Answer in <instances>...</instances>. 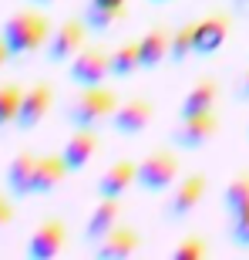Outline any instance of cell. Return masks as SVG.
Masks as SVG:
<instances>
[{
    "label": "cell",
    "mask_w": 249,
    "mask_h": 260,
    "mask_svg": "<svg viewBox=\"0 0 249 260\" xmlns=\"http://www.w3.org/2000/svg\"><path fill=\"white\" fill-rule=\"evenodd\" d=\"M0 38L7 44L10 54H34L37 48H44L51 41V24L48 17L40 14V10H17V14H10L4 30H0Z\"/></svg>",
    "instance_id": "cell-1"
},
{
    "label": "cell",
    "mask_w": 249,
    "mask_h": 260,
    "mask_svg": "<svg viewBox=\"0 0 249 260\" xmlns=\"http://www.w3.org/2000/svg\"><path fill=\"white\" fill-rule=\"evenodd\" d=\"M118 105H121V102H118V95L111 88L91 85V88H81V95L74 98V105L67 108V118H71V125H77V128H95V125H101V122H111Z\"/></svg>",
    "instance_id": "cell-2"
},
{
    "label": "cell",
    "mask_w": 249,
    "mask_h": 260,
    "mask_svg": "<svg viewBox=\"0 0 249 260\" xmlns=\"http://www.w3.org/2000/svg\"><path fill=\"white\" fill-rule=\"evenodd\" d=\"M179 179V155L172 149H155L138 162V186L145 193H165Z\"/></svg>",
    "instance_id": "cell-3"
},
{
    "label": "cell",
    "mask_w": 249,
    "mask_h": 260,
    "mask_svg": "<svg viewBox=\"0 0 249 260\" xmlns=\"http://www.w3.org/2000/svg\"><path fill=\"white\" fill-rule=\"evenodd\" d=\"M71 81L81 88H91V85H105V78L111 75V54L101 48H81L71 58Z\"/></svg>",
    "instance_id": "cell-4"
},
{
    "label": "cell",
    "mask_w": 249,
    "mask_h": 260,
    "mask_svg": "<svg viewBox=\"0 0 249 260\" xmlns=\"http://www.w3.org/2000/svg\"><path fill=\"white\" fill-rule=\"evenodd\" d=\"M202 196H205V176L202 173H192V176H185V179H175L172 193H169V200H165V206H162L165 220H182V216H189V213L202 203Z\"/></svg>",
    "instance_id": "cell-5"
},
{
    "label": "cell",
    "mask_w": 249,
    "mask_h": 260,
    "mask_svg": "<svg viewBox=\"0 0 249 260\" xmlns=\"http://www.w3.org/2000/svg\"><path fill=\"white\" fill-rule=\"evenodd\" d=\"M54 105V88L48 81H37V85L24 88V98H20V108H17V122L14 125L20 132H30V128H37L44 122V115L51 112Z\"/></svg>",
    "instance_id": "cell-6"
},
{
    "label": "cell",
    "mask_w": 249,
    "mask_h": 260,
    "mask_svg": "<svg viewBox=\"0 0 249 260\" xmlns=\"http://www.w3.org/2000/svg\"><path fill=\"white\" fill-rule=\"evenodd\" d=\"M219 132V112H202V115L182 118L172 132V142L179 149H202L205 142H212Z\"/></svg>",
    "instance_id": "cell-7"
},
{
    "label": "cell",
    "mask_w": 249,
    "mask_h": 260,
    "mask_svg": "<svg viewBox=\"0 0 249 260\" xmlns=\"http://www.w3.org/2000/svg\"><path fill=\"white\" fill-rule=\"evenodd\" d=\"M232 30V17L229 14H209V17L195 20V54L199 58H209L229 41Z\"/></svg>",
    "instance_id": "cell-8"
},
{
    "label": "cell",
    "mask_w": 249,
    "mask_h": 260,
    "mask_svg": "<svg viewBox=\"0 0 249 260\" xmlns=\"http://www.w3.org/2000/svg\"><path fill=\"white\" fill-rule=\"evenodd\" d=\"M85 38H88V24L85 20H64L48 41V58L58 64V61H71L77 51L85 48Z\"/></svg>",
    "instance_id": "cell-9"
},
{
    "label": "cell",
    "mask_w": 249,
    "mask_h": 260,
    "mask_svg": "<svg viewBox=\"0 0 249 260\" xmlns=\"http://www.w3.org/2000/svg\"><path fill=\"white\" fill-rule=\"evenodd\" d=\"M67 243V226L61 220H44L27 240V257L30 260H51L64 250Z\"/></svg>",
    "instance_id": "cell-10"
},
{
    "label": "cell",
    "mask_w": 249,
    "mask_h": 260,
    "mask_svg": "<svg viewBox=\"0 0 249 260\" xmlns=\"http://www.w3.org/2000/svg\"><path fill=\"white\" fill-rule=\"evenodd\" d=\"M155 108L148 98H132V102H121L115 108V115H111V128L118 135H138L148 122H152Z\"/></svg>",
    "instance_id": "cell-11"
},
{
    "label": "cell",
    "mask_w": 249,
    "mask_h": 260,
    "mask_svg": "<svg viewBox=\"0 0 249 260\" xmlns=\"http://www.w3.org/2000/svg\"><path fill=\"white\" fill-rule=\"evenodd\" d=\"M37 152H17L7 166V193L10 196H34V169H37Z\"/></svg>",
    "instance_id": "cell-12"
},
{
    "label": "cell",
    "mask_w": 249,
    "mask_h": 260,
    "mask_svg": "<svg viewBox=\"0 0 249 260\" xmlns=\"http://www.w3.org/2000/svg\"><path fill=\"white\" fill-rule=\"evenodd\" d=\"M138 247H142L138 230H132V226H115L105 240L98 243V257L101 260H128Z\"/></svg>",
    "instance_id": "cell-13"
},
{
    "label": "cell",
    "mask_w": 249,
    "mask_h": 260,
    "mask_svg": "<svg viewBox=\"0 0 249 260\" xmlns=\"http://www.w3.org/2000/svg\"><path fill=\"white\" fill-rule=\"evenodd\" d=\"M95 152H98V135H95V128H77L71 139L64 142V162H67V169L71 173H77V169H85L91 159H95Z\"/></svg>",
    "instance_id": "cell-14"
},
{
    "label": "cell",
    "mask_w": 249,
    "mask_h": 260,
    "mask_svg": "<svg viewBox=\"0 0 249 260\" xmlns=\"http://www.w3.org/2000/svg\"><path fill=\"white\" fill-rule=\"evenodd\" d=\"M138 183V166L128 162V159H118V162H111L105 169V176H101V183H98V193L101 196H121L128 193L132 186Z\"/></svg>",
    "instance_id": "cell-15"
},
{
    "label": "cell",
    "mask_w": 249,
    "mask_h": 260,
    "mask_svg": "<svg viewBox=\"0 0 249 260\" xmlns=\"http://www.w3.org/2000/svg\"><path fill=\"white\" fill-rule=\"evenodd\" d=\"M216 105H219V81L202 78V81H195L189 88V95L182 98V112L179 115L189 118V115H202V112H216Z\"/></svg>",
    "instance_id": "cell-16"
},
{
    "label": "cell",
    "mask_w": 249,
    "mask_h": 260,
    "mask_svg": "<svg viewBox=\"0 0 249 260\" xmlns=\"http://www.w3.org/2000/svg\"><path fill=\"white\" fill-rule=\"evenodd\" d=\"M67 173H71V169H67L64 155H40L37 169H34V196L54 193V189L67 179Z\"/></svg>",
    "instance_id": "cell-17"
},
{
    "label": "cell",
    "mask_w": 249,
    "mask_h": 260,
    "mask_svg": "<svg viewBox=\"0 0 249 260\" xmlns=\"http://www.w3.org/2000/svg\"><path fill=\"white\" fill-rule=\"evenodd\" d=\"M118 216H121V206H118V200L115 196H101V203L95 206V213L88 216V240H95V243H101L108 237V233L118 226Z\"/></svg>",
    "instance_id": "cell-18"
},
{
    "label": "cell",
    "mask_w": 249,
    "mask_h": 260,
    "mask_svg": "<svg viewBox=\"0 0 249 260\" xmlns=\"http://www.w3.org/2000/svg\"><path fill=\"white\" fill-rule=\"evenodd\" d=\"M124 7H128V0H88L85 7L88 30H108L124 14Z\"/></svg>",
    "instance_id": "cell-19"
},
{
    "label": "cell",
    "mask_w": 249,
    "mask_h": 260,
    "mask_svg": "<svg viewBox=\"0 0 249 260\" xmlns=\"http://www.w3.org/2000/svg\"><path fill=\"white\" fill-rule=\"evenodd\" d=\"M169 44H172V34L162 27L148 30L142 41H138V61L142 68H158L165 58H169Z\"/></svg>",
    "instance_id": "cell-20"
},
{
    "label": "cell",
    "mask_w": 249,
    "mask_h": 260,
    "mask_svg": "<svg viewBox=\"0 0 249 260\" xmlns=\"http://www.w3.org/2000/svg\"><path fill=\"white\" fill-rule=\"evenodd\" d=\"M138 68H142V61H138V41H128V44L111 51V75L115 78H128Z\"/></svg>",
    "instance_id": "cell-21"
},
{
    "label": "cell",
    "mask_w": 249,
    "mask_h": 260,
    "mask_svg": "<svg viewBox=\"0 0 249 260\" xmlns=\"http://www.w3.org/2000/svg\"><path fill=\"white\" fill-rule=\"evenodd\" d=\"M222 203H226V213H229V216H236V213L246 210L249 206V173H239L229 186H226Z\"/></svg>",
    "instance_id": "cell-22"
},
{
    "label": "cell",
    "mask_w": 249,
    "mask_h": 260,
    "mask_svg": "<svg viewBox=\"0 0 249 260\" xmlns=\"http://www.w3.org/2000/svg\"><path fill=\"white\" fill-rule=\"evenodd\" d=\"M20 98H24V88L20 85H0V128L17 122Z\"/></svg>",
    "instance_id": "cell-23"
},
{
    "label": "cell",
    "mask_w": 249,
    "mask_h": 260,
    "mask_svg": "<svg viewBox=\"0 0 249 260\" xmlns=\"http://www.w3.org/2000/svg\"><path fill=\"white\" fill-rule=\"evenodd\" d=\"M189 54H195V24H182L179 30H172V44H169L172 61H185Z\"/></svg>",
    "instance_id": "cell-24"
},
{
    "label": "cell",
    "mask_w": 249,
    "mask_h": 260,
    "mask_svg": "<svg viewBox=\"0 0 249 260\" xmlns=\"http://www.w3.org/2000/svg\"><path fill=\"white\" fill-rule=\"evenodd\" d=\"M172 257L175 260H202L205 257V240H202V237H185V240L175 247Z\"/></svg>",
    "instance_id": "cell-25"
},
{
    "label": "cell",
    "mask_w": 249,
    "mask_h": 260,
    "mask_svg": "<svg viewBox=\"0 0 249 260\" xmlns=\"http://www.w3.org/2000/svg\"><path fill=\"white\" fill-rule=\"evenodd\" d=\"M232 220V243H236V247H249V206L242 213H236V216H229Z\"/></svg>",
    "instance_id": "cell-26"
},
{
    "label": "cell",
    "mask_w": 249,
    "mask_h": 260,
    "mask_svg": "<svg viewBox=\"0 0 249 260\" xmlns=\"http://www.w3.org/2000/svg\"><path fill=\"white\" fill-rule=\"evenodd\" d=\"M10 223H14V203H10V196L0 193V230L10 226Z\"/></svg>",
    "instance_id": "cell-27"
},
{
    "label": "cell",
    "mask_w": 249,
    "mask_h": 260,
    "mask_svg": "<svg viewBox=\"0 0 249 260\" xmlns=\"http://www.w3.org/2000/svg\"><path fill=\"white\" fill-rule=\"evenodd\" d=\"M239 98L249 102V68H246V78H242V85H239Z\"/></svg>",
    "instance_id": "cell-28"
},
{
    "label": "cell",
    "mask_w": 249,
    "mask_h": 260,
    "mask_svg": "<svg viewBox=\"0 0 249 260\" xmlns=\"http://www.w3.org/2000/svg\"><path fill=\"white\" fill-rule=\"evenodd\" d=\"M7 58H10V51H7V44H4V38H0V68L7 64Z\"/></svg>",
    "instance_id": "cell-29"
},
{
    "label": "cell",
    "mask_w": 249,
    "mask_h": 260,
    "mask_svg": "<svg viewBox=\"0 0 249 260\" xmlns=\"http://www.w3.org/2000/svg\"><path fill=\"white\" fill-rule=\"evenodd\" d=\"M34 7H48V4H54V0H30Z\"/></svg>",
    "instance_id": "cell-30"
},
{
    "label": "cell",
    "mask_w": 249,
    "mask_h": 260,
    "mask_svg": "<svg viewBox=\"0 0 249 260\" xmlns=\"http://www.w3.org/2000/svg\"><path fill=\"white\" fill-rule=\"evenodd\" d=\"M236 4H239V7H242V10H249V0H236Z\"/></svg>",
    "instance_id": "cell-31"
},
{
    "label": "cell",
    "mask_w": 249,
    "mask_h": 260,
    "mask_svg": "<svg viewBox=\"0 0 249 260\" xmlns=\"http://www.w3.org/2000/svg\"><path fill=\"white\" fill-rule=\"evenodd\" d=\"M152 4H165V0H152Z\"/></svg>",
    "instance_id": "cell-32"
}]
</instances>
